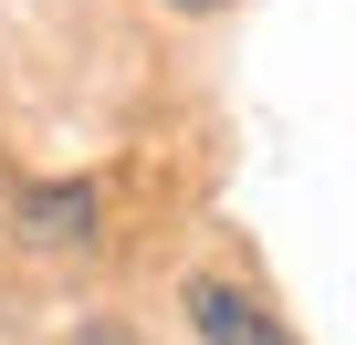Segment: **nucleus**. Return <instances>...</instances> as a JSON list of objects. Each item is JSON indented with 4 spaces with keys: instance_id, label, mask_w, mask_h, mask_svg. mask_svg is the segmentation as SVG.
I'll list each match as a JSON object with an SVG mask.
<instances>
[{
    "instance_id": "nucleus-1",
    "label": "nucleus",
    "mask_w": 356,
    "mask_h": 345,
    "mask_svg": "<svg viewBox=\"0 0 356 345\" xmlns=\"http://www.w3.org/2000/svg\"><path fill=\"white\" fill-rule=\"evenodd\" d=\"M189 324H200V345H293L252 293H231V283H189Z\"/></svg>"
},
{
    "instance_id": "nucleus-2",
    "label": "nucleus",
    "mask_w": 356,
    "mask_h": 345,
    "mask_svg": "<svg viewBox=\"0 0 356 345\" xmlns=\"http://www.w3.org/2000/svg\"><path fill=\"white\" fill-rule=\"evenodd\" d=\"M11 220H22L32 241L74 251V241L95 230V189H84V178H63V189H22V199H11Z\"/></svg>"
},
{
    "instance_id": "nucleus-3",
    "label": "nucleus",
    "mask_w": 356,
    "mask_h": 345,
    "mask_svg": "<svg viewBox=\"0 0 356 345\" xmlns=\"http://www.w3.org/2000/svg\"><path fill=\"white\" fill-rule=\"evenodd\" d=\"M168 11H220V0H168Z\"/></svg>"
}]
</instances>
